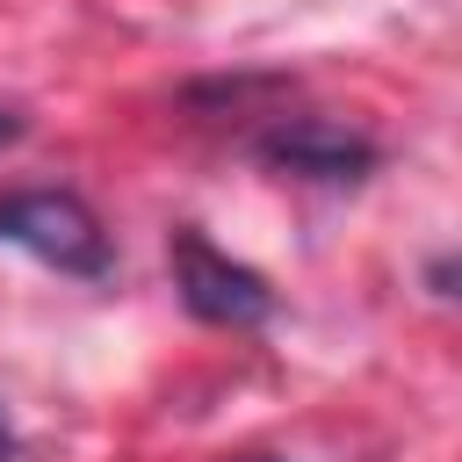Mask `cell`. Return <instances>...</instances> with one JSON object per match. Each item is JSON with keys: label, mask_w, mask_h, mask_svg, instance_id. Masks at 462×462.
Wrapping results in <instances>:
<instances>
[{"label": "cell", "mask_w": 462, "mask_h": 462, "mask_svg": "<svg viewBox=\"0 0 462 462\" xmlns=\"http://www.w3.org/2000/svg\"><path fill=\"white\" fill-rule=\"evenodd\" d=\"M0 238L22 245L29 260L58 267V274H79V282H101L116 267V245H108L101 217L72 188H14V195H0Z\"/></svg>", "instance_id": "6da1fadb"}, {"label": "cell", "mask_w": 462, "mask_h": 462, "mask_svg": "<svg viewBox=\"0 0 462 462\" xmlns=\"http://www.w3.org/2000/svg\"><path fill=\"white\" fill-rule=\"evenodd\" d=\"M166 260H173V289H180L188 318L224 325V332H253V325L274 318V289H267V274L245 267V260H231V253H217L195 224H180V231L166 238Z\"/></svg>", "instance_id": "7a4b0ae2"}, {"label": "cell", "mask_w": 462, "mask_h": 462, "mask_svg": "<svg viewBox=\"0 0 462 462\" xmlns=\"http://www.w3.org/2000/svg\"><path fill=\"white\" fill-rule=\"evenodd\" d=\"M253 159L282 180H318V188H354L383 166V144L332 123V116H282L253 137Z\"/></svg>", "instance_id": "3957f363"}, {"label": "cell", "mask_w": 462, "mask_h": 462, "mask_svg": "<svg viewBox=\"0 0 462 462\" xmlns=\"http://www.w3.org/2000/svg\"><path fill=\"white\" fill-rule=\"evenodd\" d=\"M22 455V433H14V419H7V404H0V462H14Z\"/></svg>", "instance_id": "277c9868"}, {"label": "cell", "mask_w": 462, "mask_h": 462, "mask_svg": "<svg viewBox=\"0 0 462 462\" xmlns=\"http://www.w3.org/2000/svg\"><path fill=\"white\" fill-rule=\"evenodd\" d=\"M426 282H433V296H455V260H433V274H426Z\"/></svg>", "instance_id": "5b68a950"}, {"label": "cell", "mask_w": 462, "mask_h": 462, "mask_svg": "<svg viewBox=\"0 0 462 462\" xmlns=\"http://www.w3.org/2000/svg\"><path fill=\"white\" fill-rule=\"evenodd\" d=\"M7 144H22V116H14V108H0V152H7Z\"/></svg>", "instance_id": "8992f818"}, {"label": "cell", "mask_w": 462, "mask_h": 462, "mask_svg": "<svg viewBox=\"0 0 462 462\" xmlns=\"http://www.w3.org/2000/svg\"><path fill=\"white\" fill-rule=\"evenodd\" d=\"M238 462H282V455H238Z\"/></svg>", "instance_id": "52a82bcc"}]
</instances>
